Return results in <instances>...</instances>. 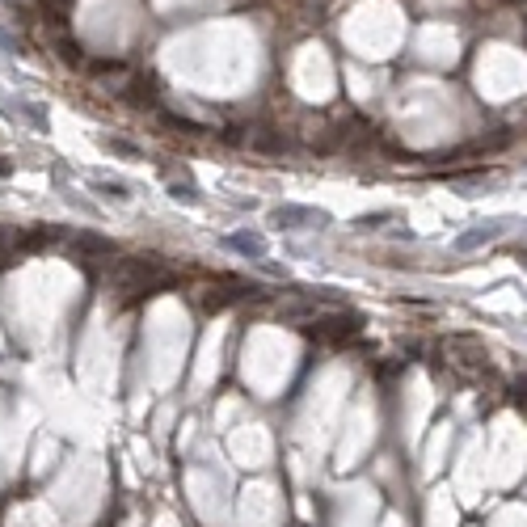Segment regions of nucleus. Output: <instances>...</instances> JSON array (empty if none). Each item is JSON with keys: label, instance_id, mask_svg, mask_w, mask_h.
I'll return each instance as SVG.
<instances>
[{"label": "nucleus", "instance_id": "obj_1", "mask_svg": "<svg viewBox=\"0 0 527 527\" xmlns=\"http://www.w3.org/2000/svg\"><path fill=\"white\" fill-rule=\"evenodd\" d=\"M443 354L451 358V367H460L464 376H477V372H490V354L477 338H468V334H456L443 342Z\"/></svg>", "mask_w": 527, "mask_h": 527}, {"label": "nucleus", "instance_id": "obj_2", "mask_svg": "<svg viewBox=\"0 0 527 527\" xmlns=\"http://www.w3.org/2000/svg\"><path fill=\"white\" fill-rule=\"evenodd\" d=\"M358 329H363L358 312H338V316H325V321H316V325H304V334L316 338V342H350Z\"/></svg>", "mask_w": 527, "mask_h": 527}, {"label": "nucleus", "instance_id": "obj_3", "mask_svg": "<svg viewBox=\"0 0 527 527\" xmlns=\"http://www.w3.org/2000/svg\"><path fill=\"white\" fill-rule=\"evenodd\" d=\"M270 224H279V228H325L329 224V216L325 211H316V207H275L270 211Z\"/></svg>", "mask_w": 527, "mask_h": 527}, {"label": "nucleus", "instance_id": "obj_4", "mask_svg": "<svg viewBox=\"0 0 527 527\" xmlns=\"http://www.w3.org/2000/svg\"><path fill=\"white\" fill-rule=\"evenodd\" d=\"M287 135L283 131H270V127H253V131H245V148L249 152H287Z\"/></svg>", "mask_w": 527, "mask_h": 527}, {"label": "nucleus", "instance_id": "obj_5", "mask_svg": "<svg viewBox=\"0 0 527 527\" xmlns=\"http://www.w3.org/2000/svg\"><path fill=\"white\" fill-rule=\"evenodd\" d=\"M68 241H72V253L76 257H110L114 253V245L105 241V236H97V232H76Z\"/></svg>", "mask_w": 527, "mask_h": 527}, {"label": "nucleus", "instance_id": "obj_6", "mask_svg": "<svg viewBox=\"0 0 527 527\" xmlns=\"http://www.w3.org/2000/svg\"><path fill=\"white\" fill-rule=\"evenodd\" d=\"M228 245L232 249H241V253H249V257H266V236H261V232H232L228 236Z\"/></svg>", "mask_w": 527, "mask_h": 527}, {"label": "nucleus", "instance_id": "obj_7", "mask_svg": "<svg viewBox=\"0 0 527 527\" xmlns=\"http://www.w3.org/2000/svg\"><path fill=\"white\" fill-rule=\"evenodd\" d=\"M55 51H60V60H64L68 68H85V46H80L76 38H60Z\"/></svg>", "mask_w": 527, "mask_h": 527}, {"label": "nucleus", "instance_id": "obj_8", "mask_svg": "<svg viewBox=\"0 0 527 527\" xmlns=\"http://www.w3.org/2000/svg\"><path fill=\"white\" fill-rule=\"evenodd\" d=\"M85 68H89L93 76H123V72H127L123 60H85Z\"/></svg>", "mask_w": 527, "mask_h": 527}, {"label": "nucleus", "instance_id": "obj_9", "mask_svg": "<svg viewBox=\"0 0 527 527\" xmlns=\"http://www.w3.org/2000/svg\"><path fill=\"white\" fill-rule=\"evenodd\" d=\"M502 232V224H490V228H472V232H464L460 236V249H472V245H485V241H494Z\"/></svg>", "mask_w": 527, "mask_h": 527}, {"label": "nucleus", "instance_id": "obj_10", "mask_svg": "<svg viewBox=\"0 0 527 527\" xmlns=\"http://www.w3.org/2000/svg\"><path fill=\"white\" fill-rule=\"evenodd\" d=\"M161 119H165V127H169V131H186V135H202V127H198V123H190V119H182V114H169V110H165Z\"/></svg>", "mask_w": 527, "mask_h": 527}, {"label": "nucleus", "instance_id": "obj_11", "mask_svg": "<svg viewBox=\"0 0 527 527\" xmlns=\"http://www.w3.org/2000/svg\"><path fill=\"white\" fill-rule=\"evenodd\" d=\"M105 148L119 152V156H127V161H135V156H139V148H135V144H127V139H105Z\"/></svg>", "mask_w": 527, "mask_h": 527}, {"label": "nucleus", "instance_id": "obj_12", "mask_svg": "<svg viewBox=\"0 0 527 527\" xmlns=\"http://www.w3.org/2000/svg\"><path fill=\"white\" fill-rule=\"evenodd\" d=\"M97 190H101L105 198H131V190H127V182H101Z\"/></svg>", "mask_w": 527, "mask_h": 527}, {"label": "nucleus", "instance_id": "obj_13", "mask_svg": "<svg viewBox=\"0 0 527 527\" xmlns=\"http://www.w3.org/2000/svg\"><path fill=\"white\" fill-rule=\"evenodd\" d=\"M17 253H13V232H0V266H9Z\"/></svg>", "mask_w": 527, "mask_h": 527}, {"label": "nucleus", "instance_id": "obj_14", "mask_svg": "<svg viewBox=\"0 0 527 527\" xmlns=\"http://www.w3.org/2000/svg\"><path fill=\"white\" fill-rule=\"evenodd\" d=\"M169 194H173V198H186V202H198V194H194L190 186H182V182H178V186H173Z\"/></svg>", "mask_w": 527, "mask_h": 527}, {"label": "nucleus", "instance_id": "obj_15", "mask_svg": "<svg viewBox=\"0 0 527 527\" xmlns=\"http://www.w3.org/2000/svg\"><path fill=\"white\" fill-rule=\"evenodd\" d=\"M13 173V161H0V178H9Z\"/></svg>", "mask_w": 527, "mask_h": 527}, {"label": "nucleus", "instance_id": "obj_16", "mask_svg": "<svg viewBox=\"0 0 527 527\" xmlns=\"http://www.w3.org/2000/svg\"><path fill=\"white\" fill-rule=\"evenodd\" d=\"M60 5H68V0H60Z\"/></svg>", "mask_w": 527, "mask_h": 527}]
</instances>
